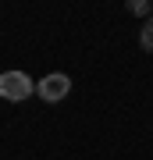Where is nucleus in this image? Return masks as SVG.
<instances>
[{"mask_svg":"<svg viewBox=\"0 0 153 160\" xmlns=\"http://www.w3.org/2000/svg\"><path fill=\"white\" fill-rule=\"evenodd\" d=\"M32 89H36V82L28 78L25 71H0V96H4V100L22 103V100H28Z\"/></svg>","mask_w":153,"mask_h":160,"instance_id":"nucleus-1","label":"nucleus"},{"mask_svg":"<svg viewBox=\"0 0 153 160\" xmlns=\"http://www.w3.org/2000/svg\"><path fill=\"white\" fill-rule=\"evenodd\" d=\"M36 92H39L46 103H57V100H64L71 92V78L68 75H46L43 82H36Z\"/></svg>","mask_w":153,"mask_h":160,"instance_id":"nucleus-2","label":"nucleus"},{"mask_svg":"<svg viewBox=\"0 0 153 160\" xmlns=\"http://www.w3.org/2000/svg\"><path fill=\"white\" fill-rule=\"evenodd\" d=\"M139 46H142V53H153V18L142 22V29H139Z\"/></svg>","mask_w":153,"mask_h":160,"instance_id":"nucleus-3","label":"nucleus"},{"mask_svg":"<svg viewBox=\"0 0 153 160\" xmlns=\"http://www.w3.org/2000/svg\"><path fill=\"white\" fill-rule=\"evenodd\" d=\"M128 11H132V14H139V18H150V14H153V4H150V0H132Z\"/></svg>","mask_w":153,"mask_h":160,"instance_id":"nucleus-4","label":"nucleus"}]
</instances>
